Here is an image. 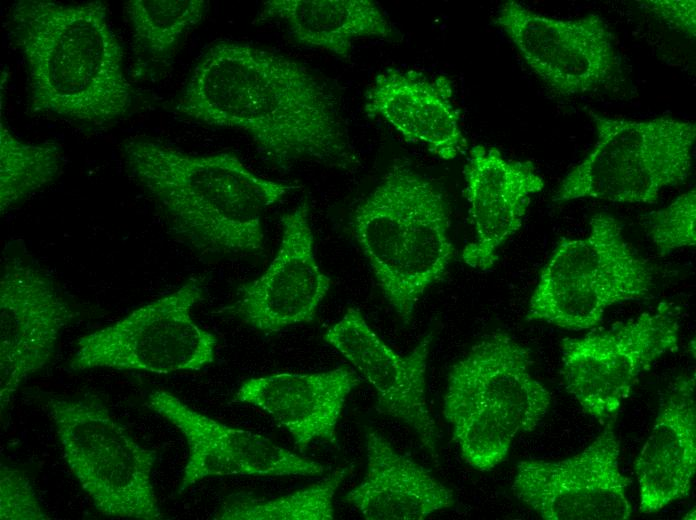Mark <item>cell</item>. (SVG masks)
Wrapping results in <instances>:
<instances>
[{
	"mask_svg": "<svg viewBox=\"0 0 696 520\" xmlns=\"http://www.w3.org/2000/svg\"><path fill=\"white\" fill-rule=\"evenodd\" d=\"M174 109L244 132L283 169L302 161L359 164L332 89L301 63L264 48L226 40L209 46Z\"/></svg>",
	"mask_w": 696,
	"mask_h": 520,
	"instance_id": "obj_1",
	"label": "cell"
},
{
	"mask_svg": "<svg viewBox=\"0 0 696 520\" xmlns=\"http://www.w3.org/2000/svg\"><path fill=\"white\" fill-rule=\"evenodd\" d=\"M122 154L174 234L204 255L263 253L267 209L299 188L257 175L230 152L195 155L133 137Z\"/></svg>",
	"mask_w": 696,
	"mask_h": 520,
	"instance_id": "obj_2",
	"label": "cell"
},
{
	"mask_svg": "<svg viewBox=\"0 0 696 520\" xmlns=\"http://www.w3.org/2000/svg\"><path fill=\"white\" fill-rule=\"evenodd\" d=\"M10 32L25 61L34 113L93 126L129 114L134 91L103 2L19 0Z\"/></svg>",
	"mask_w": 696,
	"mask_h": 520,
	"instance_id": "obj_3",
	"label": "cell"
},
{
	"mask_svg": "<svg viewBox=\"0 0 696 520\" xmlns=\"http://www.w3.org/2000/svg\"><path fill=\"white\" fill-rule=\"evenodd\" d=\"M654 268L626 241L619 221L594 214L582 238L563 239L543 266L526 321L582 331L618 303L639 300L654 286Z\"/></svg>",
	"mask_w": 696,
	"mask_h": 520,
	"instance_id": "obj_4",
	"label": "cell"
},
{
	"mask_svg": "<svg viewBox=\"0 0 696 520\" xmlns=\"http://www.w3.org/2000/svg\"><path fill=\"white\" fill-rule=\"evenodd\" d=\"M596 141L561 181L554 202L655 203L691 173L696 125L670 116L631 120L590 112Z\"/></svg>",
	"mask_w": 696,
	"mask_h": 520,
	"instance_id": "obj_5",
	"label": "cell"
},
{
	"mask_svg": "<svg viewBox=\"0 0 696 520\" xmlns=\"http://www.w3.org/2000/svg\"><path fill=\"white\" fill-rule=\"evenodd\" d=\"M46 405L64 459L99 513L163 518L151 478L156 452L139 444L101 398L51 397Z\"/></svg>",
	"mask_w": 696,
	"mask_h": 520,
	"instance_id": "obj_6",
	"label": "cell"
},
{
	"mask_svg": "<svg viewBox=\"0 0 696 520\" xmlns=\"http://www.w3.org/2000/svg\"><path fill=\"white\" fill-rule=\"evenodd\" d=\"M198 279L146 303L77 341L73 371L107 368L169 374L198 371L215 360L217 337L192 317L203 299Z\"/></svg>",
	"mask_w": 696,
	"mask_h": 520,
	"instance_id": "obj_7",
	"label": "cell"
},
{
	"mask_svg": "<svg viewBox=\"0 0 696 520\" xmlns=\"http://www.w3.org/2000/svg\"><path fill=\"white\" fill-rule=\"evenodd\" d=\"M680 310L661 302L625 323L561 342L566 390L599 420L615 419L640 375L678 349Z\"/></svg>",
	"mask_w": 696,
	"mask_h": 520,
	"instance_id": "obj_8",
	"label": "cell"
},
{
	"mask_svg": "<svg viewBox=\"0 0 696 520\" xmlns=\"http://www.w3.org/2000/svg\"><path fill=\"white\" fill-rule=\"evenodd\" d=\"M495 23L530 70L557 94L586 95L620 81L615 38L598 14L556 18L509 0L499 8Z\"/></svg>",
	"mask_w": 696,
	"mask_h": 520,
	"instance_id": "obj_9",
	"label": "cell"
},
{
	"mask_svg": "<svg viewBox=\"0 0 696 520\" xmlns=\"http://www.w3.org/2000/svg\"><path fill=\"white\" fill-rule=\"evenodd\" d=\"M620 442L610 419L578 454L559 461L523 460L512 492L546 520H626L631 480L619 465Z\"/></svg>",
	"mask_w": 696,
	"mask_h": 520,
	"instance_id": "obj_10",
	"label": "cell"
},
{
	"mask_svg": "<svg viewBox=\"0 0 696 520\" xmlns=\"http://www.w3.org/2000/svg\"><path fill=\"white\" fill-rule=\"evenodd\" d=\"M76 317L52 279L22 255L4 260L0 277V402L54 356L62 331Z\"/></svg>",
	"mask_w": 696,
	"mask_h": 520,
	"instance_id": "obj_11",
	"label": "cell"
},
{
	"mask_svg": "<svg viewBox=\"0 0 696 520\" xmlns=\"http://www.w3.org/2000/svg\"><path fill=\"white\" fill-rule=\"evenodd\" d=\"M323 338L373 387L378 412L410 427L437 463L440 435L426 400V373L434 333L428 332L410 352L400 354L378 336L359 309L349 308Z\"/></svg>",
	"mask_w": 696,
	"mask_h": 520,
	"instance_id": "obj_12",
	"label": "cell"
},
{
	"mask_svg": "<svg viewBox=\"0 0 696 520\" xmlns=\"http://www.w3.org/2000/svg\"><path fill=\"white\" fill-rule=\"evenodd\" d=\"M281 226L280 247L267 270L219 311L267 333L312 322L331 284L315 259L308 202L284 213Z\"/></svg>",
	"mask_w": 696,
	"mask_h": 520,
	"instance_id": "obj_13",
	"label": "cell"
},
{
	"mask_svg": "<svg viewBox=\"0 0 696 520\" xmlns=\"http://www.w3.org/2000/svg\"><path fill=\"white\" fill-rule=\"evenodd\" d=\"M145 406L156 412L184 436L189 455L178 493L213 476H314L325 466L303 458L268 438L218 422L158 389L147 396Z\"/></svg>",
	"mask_w": 696,
	"mask_h": 520,
	"instance_id": "obj_14",
	"label": "cell"
},
{
	"mask_svg": "<svg viewBox=\"0 0 696 520\" xmlns=\"http://www.w3.org/2000/svg\"><path fill=\"white\" fill-rule=\"evenodd\" d=\"M464 179L474 239L461 258L467 266L487 271L497 262L500 247L521 228L544 180L531 162L509 159L483 145L470 149Z\"/></svg>",
	"mask_w": 696,
	"mask_h": 520,
	"instance_id": "obj_15",
	"label": "cell"
},
{
	"mask_svg": "<svg viewBox=\"0 0 696 520\" xmlns=\"http://www.w3.org/2000/svg\"><path fill=\"white\" fill-rule=\"evenodd\" d=\"M529 350L504 331L487 335L448 374L444 402H475L504 414L518 432H531L546 416L551 394L531 372Z\"/></svg>",
	"mask_w": 696,
	"mask_h": 520,
	"instance_id": "obj_16",
	"label": "cell"
},
{
	"mask_svg": "<svg viewBox=\"0 0 696 520\" xmlns=\"http://www.w3.org/2000/svg\"><path fill=\"white\" fill-rule=\"evenodd\" d=\"M364 110L440 159L453 160L468 150L453 85L444 75L387 68L367 90Z\"/></svg>",
	"mask_w": 696,
	"mask_h": 520,
	"instance_id": "obj_17",
	"label": "cell"
},
{
	"mask_svg": "<svg viewBox=\"0 0 696 520\" xmlns=\"http://www.w3.org/2000/svg\"><path fill=\"white\" fill-rule=\"evenodd\" d=\"M359 383L360 377L344 366L318 373H279L247 380L233 401L266 412L304 452L316 440L336 444L347 396Z\"/></svg>",
	"mask_w": 696,
	"mask_h": 520,
	"instance_id": "obj_18",
	"label": "cell"
},
{
	"mask_svg": "<svg viewBox=\"0 0 696 520\" xmlns=\"http://www.w3.org/2000/svg\"><path fill=\"white\" fill-rule=\"evenodd\" d=\"M634 471L643 514L689 494L696 472L695 375L678 378L664 396Z\"/></svg>",
	"mask_w": 696,
	"mask_h": 520,
	"instance_id": "obj_19",
	"label": "cell"
},
{
	"mask_svg": "<svg viewBox=\"0 0 696 520\" xmlns=\"http://www.w3.org/2000/svg\"><path fill=\"white\" fill-rule=\"evenodd\" d=\"M365 449V477L345 497L365 519L422 520L454 505L451 489L379 432H366Z\"/></svg>",
	"mask_w": 696,
	"mask_h": 520,
	"instance_id": "obj_20",
	"label": "cell"
},
{
	"mask_svg": "<svg viewBox=\"0 0 696 520\" xmlns=\"http://www.w3.org/2000/svg\"><path fill=\"white\" fill-rule=\"evenodd\" d=\"M422 178L409 165H393L351 217L354 237L391 307L398 298L405 236Z\"/></svg>",
	"mask_w": 696,
	"mask_h": 520,
	"instance_id": "obj_21",
	"label": "cell"
},
{
	"mask_svg": "<svg viewBox=\"0 0 696 520\" xmlns=\"http://www.w3.org/2000/svg\"><path fill=\"white\" fill-rule=\"evenodd\" d=\"M277 20L306 47L347 58L355 40L391 38L394 27L372 0H270L256 21Z\"/></svg>",
	"mask_w": 696,
	"mask_h": 520,
	"instance_id": "obj_22",
	"label": "cell"
},
{
	"mask_svg": "<svg viewBox=\"0 0 696 520\" xmlns=\"http://www.w3.org/2000/svg\"><path fill=\"white\" fill-rule=\"evenodd\" d=\"M448 204L441 190L423 176L407 226L398 298L392 307L409 325L424 292L445 274L453 256Z\"/></svg>",
	"mask_w": 696,
	"mask_h": 520,
	"instance_id": "obj_23",
	"label": "cell"
},
{
	"mask_svg": "<svg viewBox=\"0 0 696 520\" xmlns=\"http://www.w3.org/2000/svg\"><path fill=\"white\" fill-rule=\"evenodd\" d=\"M64 165L61 147L53 142L20 140L0 124V209L7 212L51 184Z\"/></svg>",
	"mask_w": 696,
	"mask_h": 520,
	"instance_id": "obj_24",
	"label": "cell"
},
{
	"mask_svg": "<svg viewBox=\"0 0 696 520\" xmlns=\"http://www.w3.org/2000/svg\"><path fill=\"white\" fill-rule=\"evenodd\" d=\"M352 465L336 469L309 487L276 498H258L250 493L229 495L214 519L219 520H332L333 497Z\"/></svg>",
	"mask_w": 696,
	"mask_h": 520,
	"instance_id": "obj_25",
	"label": "cell"
},
{
	"mask_svg": "<svg viewBox=\"0 0 696 520\" xmlns=\"http://www.w3.org/2000/svg\"><path fill=\"white\" fill-rule=\"evenodd\" d=\"M443 414L452 426L462 458L479 471H490L508 455L519 433L497 409L475 402H444Z\"/></svg>",
	"mask_w": 696,
	"mask_h": 520,
	"instance_id": "obj_26",
	"label": "cell"
},
{
	"mask_svg": "<svg viewBox=\"0 0 696 520\" xmlns=\"http://www.w3.org/2000/svg\"><path fill=\"white\" fill-rule=\"evenodd\" d=\"M204 0H130L125 13L140 53L160 61L171 57L182 37L201 22Z\"/></svg>",
	"mask_w": 696,
	"mask_h": 520,
	"instance_id": "obj_27",
	"label": "cell"
},
{
	"mask_svg": "<svg viewBox=\"0 0 696 520\" xmlns=\"http://www.w3.org/2000/svg\"><path fill=\"white\" fill-rule=\"evenodd\" d=\"M645 229L661 255L696 243V192L691 189L666 207L646 215Z\"/></svg>",
	"mask_w": 696,
	"mask_h": 520,
	"instance_id": "obj_28",
	"label": "cell"
},
{
	"mask_svg": "<svg viewBox=\"0 0 696 520\" xmlns=\"http://www.w3.org/2000/svg\"><path fill=\"white\" fill-rule=\"evenodd\" d=\"M0 518L2 520L50 519L29 480L20 470L1 462Z\"/></svg>",
	"mask_w": 696,
	"mask_h": 520,
	"instance_id": "obj_29",
	"label": "cell"
},
{
	"mask_svg": "<svg viewBox=\"0 0 696 520\" xmlns=\"http://www.w3.org/2000/svg\"><path fill=\"white\" fill-rule=\"evenodd\" d=\"M642 3L669 28L685 34L690 39H695V0H648Z\"/></svg>",
	"mask_w": 696,
	"mask_h": 520,
	"instance_id": "obj_30",
	"label": "cell"
}]
</instances>
